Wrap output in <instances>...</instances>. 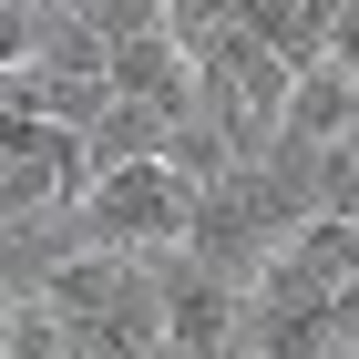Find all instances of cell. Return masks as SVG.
<instances>
[{
	"instance_id": "7a4b0ae2",
	"label": "cell",
	"mask_w": 359,
	"mask_h": 359,
	"mask_svg": "<svg viewBox=\"0 0 359 359\" xmlns=\"http://www.w3.org/2000/svg\"><path fill=\"white\" fill-rule=\"evenodd\" d=\"M165 267V359H226L247 349V287L195 257H154Z\"/></svg>"
},
{
	"instance_id": "6da1fadb",
	"label": "cell",
	"mask_w": 359,
	"mask_h": 359,
	"mask_svg": "<svg viewBox=\"0 0 359 359\" xmlns=\"http://www.w3.org/2000/svg\"><path fill=\"white\" fill-rule=\"evenodd\" d=\"M83 226H93V247H113V257H185V236H195V185L165 165V154L113 165V175H93Z\"/></svg>"
},
{
	"instance_id": "3957f363",
	"label": "cell",
	"mask_w": 359,
	"mask_h": 359,
	"mask_svg": "<svg viewBox=\"0 0 359 359\" xmlns=\"http://www.w3.org/2000/svg\"><path fill=\"white\" fill-rule=\"evenodd\" d=\"M349 103H359V83L339 72V62H298L287 123H277V134H287V144H349Z\"/></svg>"
},
{
	"instance_id": "277c9868",
	"label": "cell",
	"mask_w": 359,
	"mask_h": 359,
	"mask_svg": "<svg viewBox=\"0 0 359 359\" xmlns=\"http://www.w3.org/2000/svg\"><path fill=\"white\" fill-rule=\"evenodd\" d=\"M318 62H339V72L359 83V11H339V21H329V41H318Z\"/></svg>"
},
{
	"instance_id": "5b68a950",
	"label": "cell",
	"mask_w": 359,
	"mask_h": 359,
	"mask_svg": "<svg viewBox=\"0 0 359 359\" xmlns=\"http://www.w3.org/2000/svg\"><path fill=\"white\" fill-rule=\"evenodd\" d=\"M349 154H359V103H349Z\"/></svg>"
}]
</instances>
